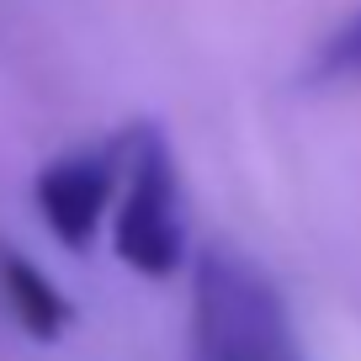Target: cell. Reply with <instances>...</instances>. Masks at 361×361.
Here are the masks:
<instances>
[{
	"mask_svg": "<svg viewBox=\"0 0 361 361\" xmlns=\"http://www.w3.org/2000/svg\"><path fill=\"white\" fill-rule=\"evenodd\" d=\"M112 250L133 276L170 282L186 260V218L180 180L159 123L123 128V180L112 202Z\"/></svg>",
	"mask_w": 361,
	"mask_h": 361,
	"instance_id": "7a4b0ae2",
	"label": "cell"
},
{
	"mask_svg": "<svg viewBox=\"0 0 361 361\" xmlns=\"http://www.w3.org/2000/svg\"><path fill=\"white\" fill-rule=\"evenodd\" d=\"M0 303H6L11 324L22 329L27 340H37V345L64 340L69 324H75V308L59 293V282L11 245H0Z\"/></svg>",
	"mask_w": 361,
	"mask_h": 361,
	"instance_id": "277c9868",
	"label": "cell"
},
{
	"mask_svg": "<svg viewBox=\"0 0 361 361\" xmlns=\"http://www.w3.org/2000/svg\"><path fill=\"white\" fill-rule=\"evenodd\" d=\"M117 180H123V133L80 144V149H64V154H54L32 176L37 218H43V228L69 255L90 250L106 207L117 202Z\"/></svg>",
	"mask_w": 361,
	"mask_h": 361,
	"instance_id": "3957f363",
	"label": "cell"
},
{
	"mask_svg": "<svg viewBox=\"0 0 361 361\" xmlns=\"http://www.w3.org/2000/svg\"><path fill=\"white\" fill-rule=\"evenodd\" d=\"M308 80H314V85H356L361 80V11L345 16V22L319 43V54L308 59Z\"/></svg>",
	"mask_w": 361,
	"mask_h": 361,
	"instance_id": "5b68a950",
	"label": "cell"
},
{
	"mask_svg": "<svg viewBox=\"0 0 361 361\" xmlns=\"http://www.w3.org/2000/svg\"><path fill=\"white\" fill-rule=\"evenodd\" d=\"M192 361H303L276 282L234 245L192 266Z\"/></svg>",
	"mask_w": 361,
	"mask_h": 361,
	"instance_id": "6da1fadb",
	"label": "cell"
}]
</instances>
